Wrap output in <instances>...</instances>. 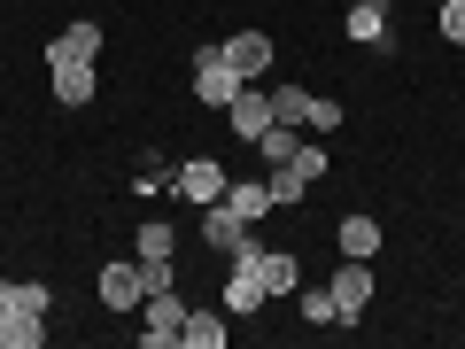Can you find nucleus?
<instances>
[{
	"label": "nucleus",
	"instance_id": "nucleus-18",
	"mask_svg": "<svg viewBox=\"0 0 465 349\" xmlns=\"http://www.w3.org/2000/svg\"><path fill=\"white\" fill-rule=\"evenodd\" d=\"M133 249H140V264H171V256H179V233H171L163 217H148V225H140V241H133Z\"/></svg>",
	"mask_w": 465,
	"mask_h": 349
},
{
	"label": "nucleus",
	"instance_id": "nucleus-10",
	"mask_svg": "<svg viewBox=\"0 0 465 349\" xmlns=\"http://www.w3.org/2000/svg\"><path fill=\"white\" fill-rule=\"evenodd\" d=\"M249 272L264 280V295H295V287H302V264H295L287 249H256V256H249Z\"/></svg>",
	"mask_w": 465,
	"mask_h": 349
},
{
	"label": "nucleus",
	"instance_id": "nucleus-20",
	"mask_svg": "<svg viewBox=\"0 0 465 349\" xmlns=\"http://www.w3.org/2000/svg\"><path fill=\"white\" fill-rule=\"evenodd\" d=\"M287 171H295V179H326V148H318V140H295V155H287Z\"/></svg>",
	"mask_w": 465,
	"mask_h": 349
},
{
	"label": "nucleus",
	"instance_id": "nucleus-4",
	"mask_svg": "<svg viewBox=\"0 0 465 349\" xmlns=\"http://www.w3.org/2000/svg\"><path fill=\"white\" fill-rule=\"evenodd\" d=\"M202 241H210V249H225L232 264H249V256H256V233H249V217H232L225 202H210V210H202Z\"/></svg>",
	"mask_w": 465,
	"mask_h": 349
},
{
	"label": "nucleus",
	"instance_id": "nucleus-24",
	"mask_svg": "<svg viewBox=\"0 0 465 349\" xmlns=\"http://www.w3.org/2000/svg\"><path fill=\"white\" fill-rule=\"evenodd\" d=\"M333 125H341V101L311 94V125H302V133H333Z\"/></svg>",
	"mask_w": 465,
	"mask_h": 349
},
{
	"label": "nucleus",
	"instance_id": "nucleus-19",
	"mask_svg": "<svg viewBox=\"0 0 465 349\" xmlns=\"http://www.w3.org/2000/svg\"><path fill=\"white\" fill-rule=\"evenodd\" d=\"M272 125H311V94L302 85H272Z\"/></svg>",
	"mask_w": 465,
	"mask_h": 349
},
{
	"label": "nucleus",
	"instance_id": "nucleus-8",
	"mask_svg": "<svg viewBox=\"0 0 465 349\" xmlns=\"http://www.w3.org/2000/svg\"><path fill=\"white\" fill-rule=\"evenodd\" d=\"M217 47H225L232 78H264V70H272V39L264 32H232V39H217Z\"/></svg>",
	"mask_w": 465,
	"mask_h": 349
},
{
	"label": "nucleus",
	"instance_id": "nucleus-28",
	"mask_svg": "<svg viewBox=\"0 0 465 349\" xmlns=\"http://www.w3.org/2000/svg\"><path fill=\"white\" fill-rule=\"evenodd\" d=\"M434 8H442V0H434Z\"/></svg>",
	"mask_w": 465,
	"mask_h": 349
},
{
	"label": "nucleus",
	"instance_id": "nucleus-27",
	"mask_svg": "<svg viewBox=\"0 0 465 349\" xmlns=\"http://www.w3.org/2000/svg\"><path fill=\"white\" fill-rule=\"evenodd\" d=\"M8 311H16V280H0V318H8Z\"/></svg>",
	"mask_w": 465,
	"mask_h": 349
},
{
	"label": "nucleus",
	"instance_id": "nucleus-9",
	"mask_svg": "<svg viewBox=\"0 0 465 349\" xmlns=\"http://www.w3.org/2000/svg\"><path fill=\"white\" fill-rule=\"evenodd\" d=\"M94 55H101V24H85V16L47 39V63H94Z\"/></svg>",
	"mask_w": 465,
	"mask_h": 349
},
{
	"label": "nucleus",
	"instance_id": "nucleus-17",
	"mask_svg": "<svg viewBox=\"0 0 465 349\" xmlns=\"http://www.w3.org/2000/svg\"><path fill=\"white\" fill-rule=\"evenodd\" d=\"M225 210L256 225V217H272V186H256V179H241V186H232V179H225Z\"/></svg>",
	"mask_w": 465,
	"mask_h": 349
},
{
	"label": "nucleus",
	"instance_id": "nucleus-12",
	"mask_svg": "<svg viewBox=\"0 0 465 349\" xmlns=\"http://www.w3.org/2000/svg\"><path fill=\"white\" fill-rule=\"evenodd\" d=\"M186 349H225L232 342V311H186Z\"/></svg>",
	"mask_w": 465,
	"mask_h": 349
},
{
	"label": "nucleus",
	"instance_id": "nucleus-3",
	"mask_svg": "<svg viewBox=\"0 0 465 349\" xmlns=\"http://www.w3.org/2000/svg\"><path fill=\"white\" fill-rule=\"evenodd\" d=\"M372 303V256H341L333 264V311H341V326H357Z\"/></svg>",
	"mask_w": 465,
	"mask_h": 349
},
{
	"label": "nucleus",
	"instance_id": "nucleus-6",
	"mask_svg": "<svg viewBox=\"0 0 465 349\" xmlns=\"http://www.w3.org/2000/svg\"><path fill=\"white\" fill-rule=\"evenodd\" d=\"M101 303L109 311H140L148 303V272L140 264H101Z\"/></svg>",
	"mask_w": 465,
	"mask_h": 349
},
{
	"label": "nucleus",
	"instance_id": "nucleus-2",
	"mask_svg": "<svg viewBox=\"0 0 465 349\" xmlns=\"http://www.w3.org/2000/svg\"><path fill=\"white\" fill-rule=\"evenodd\" d=\"M241 85H249V78H232V63H225L217 39H210V47H194V101H202V109H225Z\"/></svg>",
	"mask_w": 465,
	"mask_h": 349
},
{
	"label": "nucleus",
	"instance_id": "nucleus-16",
	"mask_svg": "<svg viewBox=\"0 0 465 349\" xmlns=\"http://www.w3.org/2000/svg\"><path fill=\"white\" fill-rule=\"evenodd\" d=\"M349 39L388 47V0H357V8H349Z\"/></svg>",
	"mask_w": 465,
	"mask_h": 349
},
{
	"label": "nucleus",
	"instance_id": "nucleus-13",
	"mask_svg": "<svg viewBox=\"0 0 465 349\" xmlns=\"http://www.w3.org/2000/svg\"><path fill=\"white\" fill-rule=\"evenodd\" d=\"M264 303H272V295H264V280H256L249 264H232V272H225V311H232V318L264 311Z\"/></svg>",
	"mask_w": 465,
	"mask_h": 349
},
{
	"label": "nucleus",
	"instance_id": "nucleus-11",
	"mask_svg": "<svg viewBox=\"0 0 465 349\" xmlns=\"http://www.w3.org/2000/svg\"><path fill=\"white\" fill-rule=\"evenodd\" d=\"M47 78H54V101H63V109H85V101H94V63H47Z\"/></svg>",
	"mask_w": 465,
	"mask_h": 349
},
{
	"label": "nucleus",
	"instance_id": "nucleus-23",
	"mask_svg": "<svg viewBox=\"0 0 465 349\" xmlns=\"http://www.w3.org/2000/svg\"><path fill=\"white\" fill-rule=\"evenodd\" d=\"M256 155H264V164H287V155H295V125H272V133L256 140Z\"/></svg>",
	"mask_w": 465,
	"mask_h": 349
},
{
	"label": "nucleus",
	"instance_id": "nucleus-15",
	"mask_svg": "<svg viewBox=\"0 0 465 349\" xmlns=\"http://www.w3.org/2000/svg\"><path fill=\"white\" fill-rule=\"evenodd\" d=\"M333 241H341V256H381V217H341V233H333Z\"/></svg>",
	"mask_w": 465,
	"mask_h": 349
},
{
	"label": "nucleus",
	"instance_id": "nucleus-7",
	"mask_svg": "<svg viewBox=\"0 0 465 349\" xmlns=\"http://www.w3.org/2000/svg\"><path fill=\"white\" fill-rule=\"evenodd\" d=\"M179 202H202V210H210V202H225V171L210 164V155H194V164H179Z\"/></svg>",
	"mask_w": 465,
	"mask_h": 349
},
{
	"label": "nucleus",
	"instance_id": "nucleus-26",
	"mask_svg": "<svg viewBox=\"0 0 465 349\" xmlns=\"http://www.w3.org/2000/svg\"><path fill=\"white\" fill-rule=\"evenodd\" d=\"M442 39H450V47H465V0H442Z\"/></svg>",
	"mask_w": 465,
	"mask_h": 349
},
{
	"label": "nucleus",
	"instance_id": "nucleus-14",
	"mask_svg": "<svg viewBox=\"0 0 465 349\" xmlns=\"http://www.w3.org/2000/svg\"><path fill=\"white\" fill-rule=\"evenodd\" d=\"M0 342H8V349H39V342H47V311H24V303H16V311L0 318Z\"/></svg>",
	"mask_w": 465,
	"mask_h": 349
},
{
	"label": "nucleus",
	"instance_id": "nucleus-22",
	"mask_svg": "<svg viewBox=\"0 0 465 349\" xmlns=\"http://www.w3.org/2000/svg\"><path fill=\"white\" fill-rule=\"evenodd\" d=\"M302 318H311V326H341V311H333V287H302Z\"/></svg>",
	"mask_w": 465,
	"mask_h": 349
},
{
	"label": "nucleus",
	"instance_id": "nucleus-21",
	"mask_svg": "<svg viewBox=\"0 0 465 349\" xmlns=\"http://www.w3.org/2000/svg\"><path fill=\"white\" fill-rule=\"evenodd\" d=\"M272 210H295V202H302V186H311V179H295V171H287V164H272Z\"/></svg>",
	"mask_w": 465,
	"mask_h": 349
},
{
	"label": "nucleus",
	"instance_id": "nucleus-25",
	"mask_svg": "<svg viewBox=\"0 0 465 349\" xmlns=\"http://www.w3.org/2000/svg\"><path fill=\"white\" fill-rule=\"evenodd\" d=\"M16 303L24 311H54V287L47 280H16Z\"/></svg>",
	"mask_w": 465,
	"mask_h": 349
},
{
	"label": "nucleus",
	"instance_id": "nucleus-5",
	"mask_svg": "<svg viewBox=\"0 0 465 349\" xmlns=\"http://www.w3.org/2000/svg\"><path fill=\"white\" fill-rule=\"evenodd\" d=\"M225 116H232V133H241V140H264L272 133V85H241V94H232L225 101Z\"/></svg>",
	"mask_w": 465,
	"mask_h": 349
},
{
	"label": "nucleus",
	"instance_id": "nucleus-1",
	"mask_svg": "<svg viewBox=\"0 0 465 349\" xmlns=\"http://www.w3.org/2000/svg\"><path fill=\"white\" fill-rule=\"evenodd\" d=\"M186 334V303L171 295V287H148V303H140V342L148 349H179Z\"/></svg>",
	"mask_w": 465,
	"mask_h": 349
}]
</instances>
